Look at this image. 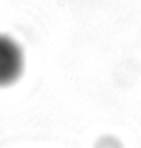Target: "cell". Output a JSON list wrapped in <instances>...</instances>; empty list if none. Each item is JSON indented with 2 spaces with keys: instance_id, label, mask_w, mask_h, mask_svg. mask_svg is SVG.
<instances>
[{
  "instance_id": "cell-1",
  "label": "cell",
  "mask_w": 141,
  "mask_h": 148,
  "mask_svg": "<svg viewBox=\"0 0 141 148\" xmlns=\"http://www.w3.org/2000/svg\"><path fill=\"white\" fill-rule=\"evenodd\" d=\"M25 66L21 46L13 38L0 33V87L11 86L18 80Z\"/></svg>"
}]
</instances>
